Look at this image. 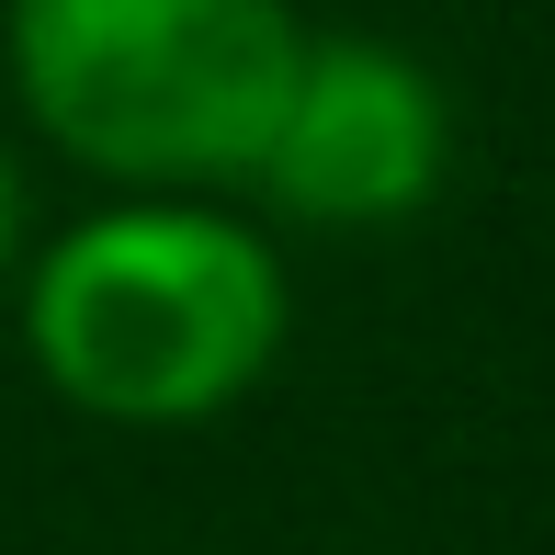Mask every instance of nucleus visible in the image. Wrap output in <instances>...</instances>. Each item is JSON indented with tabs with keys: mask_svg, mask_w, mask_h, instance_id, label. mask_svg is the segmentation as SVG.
Segmentation results:
<instances>
[{
	"mask_svg": "<svg viewBox=\"0 0 555 555\" xmlns=\"http://www.w3.org/2000/svg\"><path fill=\"white\" fill-rule=\"evenodd\" d=\"M35 374L91 420L182 431L238 409L284 351V272L238 216L137 193V205L68 227L23 284Z\"/></svg>",
	"mask_w": 555,
	"mask_h": 555,
	"instance_id": "obj_1",
	"label": "nucleus"
},
{
	"mask_svg": "<svg viewBox=\"0 0 555 555\" xmlns=\"http://www.w3.org/2000/svg\"><path fill=\"white\" fill-rule=\"evenodd\" d=\"M0 46L23 114L137 193L249 182L307 57L284 0H12Z\"/></svg>",
	"mask_w": 555,
	"mask_h": 555,
	"instance_id": "obj_2",
	"label": "nucleus"
},
{
	"mask_svg": "<svg viewBox=\"0 0 555 555\" xmlns=\"http://www.w3.org/2000/svg\"><path fill=\"white\" fill-rule=\"evenodd\" d=\"M442 147H453V125L420 57H397L374 35H318L295 57V91L272 114L249 182L307 227H397L431 205Z\"/></svg>",
	"mask_w": 555,
	"mask_h": 555,
	"instance_id": "obj_3",
	"label": "nucleus"
},
{
	"mask_svg": "<svg viewBox=\"0 0 555 555\" xmlns=\"http://www.w3.org/2000/svg\"><path fill=\"white\" fill-rule=\"evenodd\" d=\"M23 261V159L0 147V272Z\"/></svg>",
	"mask_w": 555,
	"mask_h": 555,
	"instance_id": "obj_4",
	"label": "nucleus"
}]
</instances>
